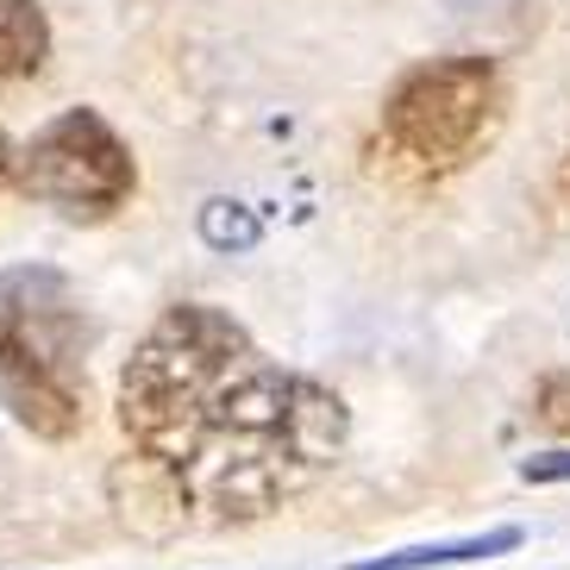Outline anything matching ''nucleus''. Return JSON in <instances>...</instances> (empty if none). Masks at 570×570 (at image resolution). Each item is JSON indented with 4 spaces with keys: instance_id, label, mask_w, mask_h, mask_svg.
<instances>
[{
    "instance_id": "obj_1",
    "label": "nucleus",
    "mask_w": 570,
    "mask_h": 570,
    "mask_svg": "<svg viewBox=\"0 0 570 570\" xmlns=\"http://www.w3.org/2000/svg\"><path fill=\"white\" fill-rule=\"evenodd\" d=\"M119 420L188 508L257 520L302 495L345 445V402L269 364L219 307H169L119 376Z\"/></svg>"
},
{
    "instance_id": "obj_2",
    "label": "nucleus",
    "mask_w": 570,
    "mask_h": 570,
    "mask_svg": "<svg viewBox=\"0 0 570 570\" xmlns=\"http://www.w3.org/2000/svg\"><path fill=\"white\" fill-rule=\"evenodd\" d=\"M88 307L63 269H0V407L38 439H69L88 407Z\"/></svg>"
},
{
    "instance_id": "obj_3",
    "label": "nucleus",
    "mask_w": 570,
    "mask_h": 570,
    "mask_svg": "<svg viewBox=\"0 0 570 570\" xmlns=\"http://www.w3.org/2000/svg\"><path fill=\"white\" fill-rule=\"evenodd\" d=\"M502 119V76L489 57H433L389 88L383 138L407 164L458 169Z\"/></svg>"
},
{
    "instance_id": "obj_4",
    "label": "nucleus",
    "mask_w": 570,
    "mask_h": 570,
    "mask_svg": "<svg viewBox=\"0 0 570 570\" xmlns=\"http://www.w3.org/2000/svg\"><path fill=\"white\" fill-rule=\"evenodd\" d=\"M19 188L69 219H107L132 202L138 164L95 107H69L19 151Z\"/></svg>"
},
{
    "instance_id": "obj_5",
    "label": "nucleus",
    "mask_w": 570,
    "mask_h": 570,
    "mask_svg": "<svg viewBox=\"0 0 570 570\" xmlns=\"http://www.w3.org/2000/svg\"><path fill=\"white\" fill-rule=\"evenodd\" d=\"M520 546V527H489V533L470 539H433V546H402V552L364 558L352 570H445V564H483V558H502Z\"/></svg>"
},
{
    "instance_id": "obj_6",
    "label": "nucleus",
    "mask_w": 570,
    "mask_h": 570,
    "mask_svg": "<svg viewBox=\"0 0 570 570\" xmlns=\"http://www.w3.org/2000/svg\"><path fill=\"white\" fill-rule=\"evenodd\" d=\"M51 57V26L38 13V0H0V82L38 76Z\"/></svg>"
},
{
    "instance_id": "obj_7",
    "label": "nucleus",
    "mask_w": 570,
    "mask_h": 570,
    "mask_svg": "<svg viewBox=\"0 0 570 570\" xmlns=\"http://www.w3.org/2000/svg\"><path fill=\"white\" fill-rule=\"evenodd\" d=\"M202 233H207V245H226V252H245V245H257V219L245 214L238 202H207L202 207Z\"/></svg>"
},
{
    "instance_id": "obj_8",
    "label": "nucleus",
    "mask_w": 570,
    "mask_h": 570,
    "mask_svg": "<svg viewBox=\"0 0 570 570\" xmlns=\"http://www.w3.org/2000/svg\"><path fill=\"white\" fill-rule=\"evenodd\" d=\"M520 476H527V483H570V452H533V458H520Z\"/></svg>"
},
{
    "instance_id": "obj_9",
    "label": "nucleus",
    "mask_w": 570,
    "mask_h": 570,
    "mask_svg": "<svg viewBox=\"0 0 570 570\" xmlns=\"http://www.w3.org/2000/svg\"><path fill=\"white\" fill-rule=\"evenodd\" d=\"M7 164H13V151H7V138H0V183H7Z\"/></svg>"
},
{
    "instance_id": "obj_10",
    "label": "nucleus",
    "mask_w": 570,
    "mask_h": 570,
    "mask_svg": "<svg viewBox=\"0 0 570 570\" xmlns=\"http://www.w3.org/2000/svg\"><path fill=\"white\" fill-rule=\"evenodd\" d=\"M564 195H570V157H564Z\"/></svg>"
}]
</instances>
